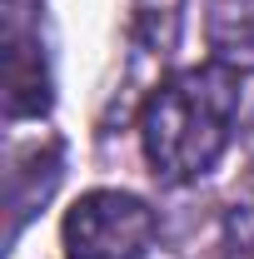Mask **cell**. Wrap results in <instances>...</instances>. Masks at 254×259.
I'll return each instance as SVG.
<instances>
[{
    "label": "cell",
    "mask_w": 254,
    "mask_h": 259,
    "mask_svg": "<svg viewBox=\"0 0 254 259\" xmlns=\"http://www.w3.org/2000/svg\"><path fill=\"white\" fill-rule=\"evenodd\" d=\"M244 105V75L204 60L164 75L140 105V150L164 185H194L224 160Z\"/></svg>",
    "instance_id": "6da1fadb"
},
{
    "label": "cell",
    "mask_w": 254,
    "mask_h": 259,
    "mask_svg": "<svg viewBox=\"0 0 254 259\" xmlns=\"http://www.w3.org/2000/svg\"><path fill=\"white\" fill-rule=\"evenodd\" d=\"M159 220L130 190H90L65 209V259H150Z\"/></svg>",
    "instance_id": "7a4b0ae2"
},
{
    "label": "cell",
    "mask_w": 254,
    "mask_h": 259,
    "mask_svg": "<svg viewBox=\"0 0 254 259\" xmlns=\"http://www.w3.org/2000/svg\"><path fill=\"white\" fill-rule=\"evenodd\" d=\"M50 65L40 50V35L10 25V55H5V115L10 120H35L50 110Z\"/></svg>",
    "instance_id": "3957f363"
},
{
    "label": "cell",
    "mask_w": 254,
    "mask_h": 259,
    "mask_svg": "<svg viewBox=\"0 0 254 259\" xmlns=\"http://www.w3.org/2000/svg\"><path fill=\"white\" fill-rule=\"evenodd\" d=\"M60 169H65V150L55 140H35V145H25V150L10 155V239H15V234L25 229V220L55 194Z\"/></svg>",
    "instance_id": "277c9868"
},
{
    "label": "cell",
    "mask_w": 254,
    "mask_h": 259,
    "mask_svg": "<svg viewBox=\"0 0 254 259\" xmlns=\"http://www.w3.org/2000/svg\"><path fill=\"white\" fill-rule=\"evenodd\" d=\"M209 50L239 75L254 70V0H215L209 10Z\"/></svg>",
    "instance_id": "5b68a950"
},
{
    "label": "cell",
    "mask_w": 254,
    "mask_h": 259,
    "mask_svg": "<svg viewBox=\"0 0 254 259\" xmlns=\"http://www.w3.org/2000/svg\"><path fill=\"white\" fill-rule=\"evenodd\" d=\"M185 25V0H130V40L145 55H175Z\"/></svg>",
    "instance_id": "8992f818"
},
{
    "label": "cell",
    "mask_w": 254,
    "mask_h": 259,
    "mask_svg": "<svg viewBox=\"0 0 254 259\" xmlns=\"http://www.w3.org/2000/svg\"><path fill=\"white\" fill-rule=\"evenodd\" d=\"M220 249H224V259H254V190L239 194V199L224 209Z\"/></svg>",
    "instance_id": "52a82bcc"
}]
</instances>
